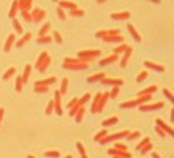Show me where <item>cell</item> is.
I'll return each instance as SVG.
<instances>
[{"label":"cell","mask_w":174,"mask_h":158,"mask_svg":"<svg viewBox=\"0 0 174 158\" xmlns=\"http://www.w3.org/2000/svg\"><path fill=\"white\" fill-rule=\"evenodd\" d=\"M52 101H54V112L57 115H62L64 114V109H62V95L59 92H55Z\"/></svg>","instance_id":"277c9868"},{"label":"cell","mask_w":174,"mask_h":158,"mask_svg":"<svg viewBox=\"0 0 174 158\" xmlns=\"http://www.w3.org/2000/svg\"><path fill=\"white\" fill-rule=\"evenodd\" d=\"M3 114H5V109L0 108V122H2V119H3Z\"/></svg>","instance_id":"6125c7cd"},{"label":"cell","mask_w":174,"mask_h":158,"mask_svg":"<svg viewBox=\"0 0 174 158\" xmlns=\"http://www.w3.org/2000/svg\"><path fill=\"white\" fill-rule=\"evenodd\" d=\"M27 158H37V156H33V155H29V156H27Z\"/></svg>","instance_id":"e7e4bbea"},{"label":"cell","mask_w":174,"mask_h":158,"mask_svg":"<svg viewBox=\"0 0 174 158\" xmlns=\"http://www.w3.org/2000/svg\"><path fill=\"white\" fill-rule=\"evenodd\" d=\"M108 100H109V92L101 93V98H100V101H98V106H97V112H101V111H103L104 106H106V103H108Z\"/></svg>","instance_id":"8fae6325"},{"label":"cell","mask_w":174,"mask_h":158,"mask_svg":"<svg viewBox=\"0 0 174 158\" xmlns=\"http://www.w3.org/2000/svg\"><path fill=\"white\" fill-rule=\"evenodd\" d=\"M49 22H46V24H43L41 25V29H40V32H38V37H44L48 32H49Z\"/></svg>","instance_id":"74e56055"},{"label":"cell","mask_w":174,"mask_h":158,"mask_svg":"<svg viewBox=\"0 0 174 158\" xmlns=\"http://www.w3.org/2000/svg\"><path fill=\"white\" fill-rule=\"evenodd\" d=\"M127 47H128V44H125V43H120L119 46H116L114 47V56H120V54H123Z\"/></svg>","instance_id":"f1b7e54d"},{"label":"cell","mask_w":174,"mask_h":158,"mask_svg":"<svg viewBox=\"0 0 174 158\" xmlns=\"http://www.w3.org/2000/svg\"><path fill=\"white\" fill-rule=\"evenodd\" d=\"M16 43V35L13 33V35H8V38H6V41H5V47H3V51L5 52H8L11 47H13V44Z\"/></svg>","instance_id":"2e32d148"},{"label":"cell","mask_w":174,"mask_h":158,"mask_svg":"<svg viewBox=\"0 0 174 158\" xmlns=\"http://www.w3.org/2000/svg\"><path fill=\"white\" fill-rule=\"evenodd\" d=\"M106 33L109 37H116V35H120V30L119 29H111V30H106Z\"/></svg>","instance_id":"11a10c76"},{"label":"cell","mask_w":174,"mask_h":158,"mask_svg":"<svg viewBox=\"0 0 174 158\" xmlns=\"http://www.w3.org/2000/svg\"><path fill=\"white\" fill-rule=\"evenodd\" d=\"M119 90H120V87H113V90L109 92V98H117V95H119Z\"/></svg>","instance_id":"681fc988"},{"label":"cell","mask_w":174,"mask_h":158,"mask_svg":"<svg viewBox=\"0 0 174 158\" xmlns=\"http://www.w3.org/2000/svg\"><path fill=\"white\" fill-rule=\"evenodd\" d=\"M19 11V6H18V2H13L11 3V8H10V13H8V16L11 18V19H15V16H16V13Z\"/></svg>","instance_id":"1f68e13d"},{"label":"cell","mask_w":174,"mask_h":158,"mask_svg":"<svg viewBox=\"0 0 174 158\" xmlns=\"http://www.w3.org/2000/svg\"><path fill=\"white\" fill-rule=\"evenodd\" d=\"M57 16H59V19H62V21H65V19H67L65 11L62 10V8H59V6H57Z\"/></svg>","instance_id":"db71d44e"},{"label":"cell","mask_w":174,"mask_h":158,"mask_svg":"<svg viewBox=\"0 0 174 158\" xmlns=\"http://www.w3.org/2000/svg\"><path fill=\"white\" fill-rule=\"evenodd\" d=\"M30 16H32V22H40V21L44 19L46 11L41 10V8H35V10L30 11Z\"/></svg>","instance_id":"8992f818"},{"label":"cell","mask_w":174,"mask_h":158,"mask_svg":"<svg viewBox=\"0 0 174 158\" xmlns=\"http://www.w3.org/2000/svg\"><path fill=\"white\" fill-rule=\"evenodd\" d=\"M74 106H78V98H73V100L67 105V108H68V109H71V108H74ZM78 108H79V106H78Z\"/></svg>","instance_id":"6f0895ef"},{"label":"cell","mask_w":174,"mask_h":158,"mask_svg":"<svg viewBox=\"0 0 174 158\" xmlns=\"http://www.w3.org/2000/svg\"><path fill=\"white\" fill-rule=\"evenodd\" d=\"M19 11H32V0H19L18 2Z\"/></svg>","instance_id":"4fadbf2b"},{"label":"cell","mask_w":174,"mask_h":158,"mask_svg":"<svg viewBox=\"0 0 174 158\" xmlns=\"http://www.w3.org/2000/svg\"><path fill=\"white\" fill-rule=\"evenodd\" d=\"M162 108H163V103L162 101H157V103H149V105L139 106V111L147 112V111H157V109H162Z\"/></svg>","instance_id":"52a82bcc"},{"label":"cell","mask_w":174,"mask_h":158,"mask_svg":"<svg viewBox=\"0 0 174 158\" xmlns=\"http://www.w3.org/2000/svg\"><path fill=\"white\" fill-rule=\"evenodd\" d=\"M136 100H128V101H123L120 103V108L122 109H131V108H136Z\"/></svg>","instance_id":"83f0119b"},{"label":"cell","mask_w":174,"mask_h":158,"mask_svg":"<svg viewBox=\"0 0 174 158\" xmlns=\"http://www.w3.org/2000/svg\"><path fill=\"white\" fill-rule=\"evenodd\" d=\"M44 155L49 156V158H51V156H52V158H59V156H60V153L57 152V150H46Z\"/></svg>","instance_id":"ee69618b"},{"label":"cell","mask_w":174,"mask_h":158,"mask_svg":"<svg viewBox=\"0 0 174 158\" xmlns=\"http://www.w3.org/2000/svg\"><path fill=\"white\" fill-rule=\"evenodd\" d=\"M44 112H46V115H51V114L54 112V101H52V100L48 103V106H46V111H44Z\"/></svg>","instance_id":"7bdbcfd3"},{"label":"cell","mask_w":174,"mask_h":158,"mask_svg":"<svg viewBox=\"0 0 174 158\" xmlns=\"http://www.w3.org/2000/svg\"><path fill=\"white\" fill-rule=\"evenodd\" d=\"M62 66H64L65 70L76 71V70H87V68H89V63H74V65H67V63H62Z\"/></svg>","instance_id":"30bf717a"},{"label":"cell","mask_w":174,"mask_h":158,"mask_svg":"<svg viewBox=\"0 0 174 158\" xmlns=\"http://www.w3.org/2000/svg\"><path fill=\"white\" fill-rule=\"evenodd\" d=\"M55 82V78L52 76V78H48V79H44V81H37L35 84H38V85H46V87H49V85H52Z\"/></svg>","instance_id":"4dcf8cb0"},{"label":"cell","mask_w":174,"mask_h":158,"mask_svg":"<svg viewBox=\"0 0 174 158\" xmlns=\"http://www.w3.org/2000/svg\"><path fill=\"white\" fill-rule=\"evenodd\" d=\"M33 90H35V93H46L48 90H49V87H46V85H38V84H35V87H33Z\"/></svg>","instance_id":"f35d334b"},{"label":"cell","mask_w":174,"mask_h":158,"mask_svg":"<svg viewBox=\"0 0 174 158\" xmlns=\"http://www.w3.org/2000/svg\"><path fill=\"white\" fill-rule=\"evenodd\" d=\"M139 136H141V131H131V133H128L127 139H128V141H131V139H136V138H139Z\"/></svg>","instance_id":"c3c4849f"},{"label":"cell","mask_w":174,"mask_h":158,"mask_svg":"<svg viewBox=\"0 0 174 158\" xmlns=\"http://www.w3.org/2000/svg\"><path fill=\"white\" fill-rule=\"evenodd\" d=\"M13 27H15V30H16V33H22V25L19 24V21L15 18L13 19Z\"/></svg>","instance_id":"60d3db41"},{"label":"cell","mask_w":174,"mask_h":158,"mask_svg":"<svg viewBox=\"0 0 174 158\" xmlns=\"http://www.w3.org/2000/svg\"><path fill=\"white\" fill-rule=\"evenodd\" d=\"M157 92V85L155 84H152V85H149L147 89H144V90H141L138 93V97H144V95H152V93H155Z\"/></svg>","instance_id":"ffe728a7"},{"label":"cell","mask_w":174,"mask_h":158,"mask_svg":"<svg viewBox=\"0 0 174 158\" xmlns=\"http://www.w3.org/2000/svg\"><path fill=\"white\" fill-rule=\"evenodd\" d=\"M101 56V52L98 49H87V51H81L78 52V59L81 62H84V63H89L90 60H94V59H98Z\"/></svg>","instance_id":"6da1fadb"},{"label":"cell","mask_w":174,"mask_h":158,"mask_svg":"<svg viewBox=\"0 0 174 158\" xmlns=\"http://www.w3.org/2000/svg\"><path fill=\"white\" fill-rule=\"evenodd\" d=\"M100 98H101V92H98V93L95 95V98H94V101H92V106H90V112L97 114V106H98V101H100Z\"/></svg>","instance_id":"d4e9b609"},{"label":"cell","mask_w":174,"mask_h":158,"mask_svg":"<svg viewBox=\"0 0 174 158\" xmlns=\"http://www.w3.org/2000/svg\"><path fill=\"white\" fill-rule=\"evenodd\" d=\"M21 16H22L24 21H27V22H32V16L29 11H21Z\"/></svg>","instance_id":"f907efd6"},{"label":"cell","mask_w":174,"mask_h":158,"mask_svg":"<svg viewBox=\"0 0 174 158\" xmlns=\"http://www.w3.org/2000/svg\"><path fill=\"white\" fill-rule=\"evenodd\" d=\"M149 142H150V139H149V138H143L141 141L138 142V146H136V149H138V150H141V149H143V147L146 146V144H149Z\"/></svg>","instance_id":"7dc6e473"},{"label":"cell","mask_w":174,"mask_h":158,"mask_svg":"<svg viewBox=\"0 0 174 158\" xmlns=\"http://www.w3.org/2000/svg\"><path fill=\"white\" fill-rule=\"evenodd\" d=\"M106 134H108V131H106V128H101L100 131H98V133H97V134L94 136V141H97V142H100V141H101V139H103V138H104V136H106Z\"/></svg>","instance_id":"d6a6232c"},{"label":"cell","mask_w":174,"mask_h":158,"mask_svg":"<svg viewBox=\"0 0 174 158\" xmlns=\"http://www.w3.org/2000/svg\"><path fill=\"white\" fill-rule=\"evenodd\" d=\"M90 98H92V97H90V93H86V95H82V97L78 100V106H79V108H82V106H84V105H86V103H87Z\"/></svg>","instance_id":"d590c367"},{"label":"cell","mask_w":174,"mask_h":158,"mask_svg":"<svg viewBox=\"0 0 174 158\" xmlns=\"http://www.w3.org/2000/svg\"><path fill=\"white\" fill-rule=\"evenodd\" d=\"M101 84L103 85H113V87H120L123 84V81L122 79H114V78H104L101 81Z\"/></svg>","instance_id":"ba28073f"},{"label":"cell","mask_w":174,"mask_h":158,"mask_svg":"<svg viewBox=\"0 0 174 158\" xmlns=\"http://www.w3.org/2000/svg\"><path fill=\"white\" fill-rule=\"evenodd\" d=\"M67 90H68V79L64 78V79H62V84H60V90H59V93H60V95H65Z\"/></svg>","instance_id":"e575fe53"},{"label":"cell","mask_w":174,"mask_h":158,"mask_svg":"<svg viewBox=\"0 0 174 158\" xmlns=\"http://www.w3.org/2000/svg\"><path fill=\"white\" fill-rule=\"evenodd\" d=\"M152 158H162V156H160L158 153H155V152H154V153H152Z\"/></svg>","instance_id":"be15d7a7"},{"label":"cell","mask_w":174,"mask_h":158,"mask_svg":"<svg viewBox=\"0 0 174 158\" xmlns=\"http://www.w3.org/2000/svg\"><path fill=\"white\" fill-rule=\"evenodd\" d=\"M59 8H62V10L67 8V10L71 11V10H76L78 6H76V3H73V2H65V0H62V2H59Z\"/></svg>","instance_id":"44dd1931"},{"label":"cell","mask_w":174,"mask_h":158,"mask_svg":"<svg viewBox=\"0 0 174 158\" xmlns=\"http://www.w3.org/2000/svg\"><path fill=\"white\" fill-rule=\"evenodd\" d=\"M52 41V37L49 35H44V37H37V43L38 44H49Z\"/></svg>","instance_id":"f546056e"},{"label":"cell","mask_w":174,"mask_h":158,"mask_svg":"<svg viewBox=\"0 0 174 158\" xmlns=\"http://www.w3.org/2000/svg\"><path fill=\"white\" fill-rule=\"evenodd\" d=\"M163 95H165L166 98H168V101H171V103L174 101V95H172V92H171V90H168L166 87L163 89Z\"/></svg>","instance_id":"b9f144b4"},{"label":"cell","mask_w":174,"mask_h":158,"mask_svg":"<svg viewBox=\"0 0 174 158\" xmlns=\"http://www.w3.org/2000/svg\"><path fill=\"white\" fill-rule=\"evenodd\" d=\"M15 74H16V66H10L8 70H6V71L3 73L2 79H3V81H8V79H10L11 76H15Z\"/></svg>","instance_id":"cb8c5ba5"},{"label":"cell","mask_w":174,"mask_h":158,"mask_svg":"<svg viewBox=\"0 0 174 158\" xmlns=\"http://www.w3.org/2000/svg\"><path fill=\"white\" fill-rule=\"evenodd\" d=\"M155 127H158L162 131H165V134H168V136H172V134H174L172 127H169L168 123H165L162 119H157V120H155Z\"/></svg>","instance_id":"5b68a950"},{"label":"cell","mask_w":174,"mask_h":158,"mask_svg":"<svg viewBox=\"0 0 174 158\" xmlns=\"http://www.w3.org/2000/svg\"><path fill=\"white\" fill-rule=\"evenodd\" d=\"M30 71H32V65L27 63V65H25V68H24L22 76H21V78H22V82H24V84H25L27 81H29V78H30Z\"/></svg>","instance_id":"484cf974"},{"label":"cell","mask_w":174,"mask_h":158,"mask_svg":"<svg viewBox=\"0 0 174 158\" xmlns=\"http://www.w3.org/2000/svg\"><path fill=\"white\" fill-rule=\"evenodd\" d=\"M152 100V95H144V97H138L136 98V105L138 106H143V105H146V103H149Z\"/></svg>","instance_id":"4316f807"},{"label":"cell","mask_w":174,"mask_h":158,"mask_svg":"<svg viewBox=\"0 0 174 158\" xmlns=\"http://www.w3.org/2000/svg\"><path fill=\"white\" fill-rule=\"evenodd\" d=\"M144 65L147 66V68H150V70L158 71V73H163V71H165V66H163V65L155 63V62H152V60H146V62H144Z\"/></svg>","instance_id":"7c38bea8"},{"label":"cell","mask_w":174,"mask_h":158,"mask_svg":"<svg viewBox=\"0 0 174 158\" xmlns=\"http://www.w3.org/2000/svg\"><path fill=\"white\" fill-rule=\"evenodd\" d=\"M154 149V146H152V142H149V144H146V146L139 150V152H141V155H144V153H147V152H150V150Z\"/></svg>","instance_id":"bcb514c9"},{"label":"cell","mask_w":174,"mask_h":158,"mask_svg":"<svg viewBox=\"0 0 174 158\" xmlns=\"http://www.w3.org/2000/svg\"><path fill=\"white\" fill-rule=\"evenodd\" d=\"M30 38H32V33H29V32H27L25 33V35H22V38H19V40H16V47H22L25 43H27V41H30Z\"/></svg>","instance_id":"d6986e66"},{"label":"cell","mask_w":174,"mask_h":158,"mask_svg":"<svg viewBox=\"0 0 174 158\" xmlns=\"http://www.w3.org/2000/svg\"><path fill=\"white\" fill-rule=\"evenodd\" d=\"M155 131H157V134L160 136V138H166V134H165V131H162L158 127H155Z\"/></svg>","instance_id":"94428289"},{"label":"cell","mask_w":174,"mask_h":158,"mask_svg":"<svg viewBox=\"0 0 174 158\" xmlns=\"http://www.w3.org/2000/svg\"><path fill=\"white\" fill-rule=\"evenodd\" d=\"M104 78H106V73H95V74H92V76L87 78V82H89V84H94V82L103 81Z\"/></svg>","instance_id":"9a60e30c"},{"label":"cell","mask_w":174,"mask_h":158,"mask_svg":"<svg viewBox=\"0 0 174 158\" xmlns=\"http://www.w3.org/2000/svg\"><path fill=\"white\" fill-rule=\"evenodd\" d=\"M103 40H104V41H108V43H123V37H122V35H116V37H109V35H106Z\"/></svg>","instance_id":"7402d4cb"},{"label":"cell","mask_w":174,"mask_h":158,"mask_svg":"<svg viewBox=\"0 0 174 158\" xmlns=\"http://www.w3.org/2000/svg\"><path fill=\"white\" fill-rule=\"evenodd\" d=\"M65 158H73V156H71V155H67V156H65Z\"/></svg>","instance_id":"03108f58"},{"label":"cell","mask_w":174,"mask_h":158,"mask_svg":"<svg viewBox=\"0 0 174 158\" xmlns=\"http://www.w3.org/2000/svg\"><path fill=\"white\" fill-rule=\"evenodd\" d=\"M51 65V57H49V54L48 52H41L40 54V57L38 60L35 62V68L40 71V73H44L46 71V68Z\"/></svg>","instance_id":"7a4b0ae2"},{"label":"cell","mask_w":174,"mask_h":158,"mask_svg":"<svg viewBox=\"0 0 174 158\" xmlns=\"http://www.w3.org/2000/svg\"><path fill=\"white\" fill-rule=\"evenodd\" d=\"M117 122H119V117H117V115H113V117H109V119H106V120H103V122H101V127H103V128H108V127L116 125Z\"/></svg>","instance_id":"ac0fdd59"},{"label":"cell","mask_w":174,"mask_h":158,"mask_svg":"<svg viewBox=\"0 0 174 158\" xmlns=\"http://www.w3.org/2000/svg\"><path fill=\"white\" fill-rule=\"evenodd\" d=\"M131 51H133V47H131V46H128L127 49H125V52L122 54V57L119 59V60H120V66H122V68H125V66H127V62H128V57H130Z\"/></svg>","instance_id":"5bb4252c"},{"label":"cell","mask_w":174,"mask_h":158,"mask_svg":"<svg viewBox=\"0 0 174 158\" xmlns=\"http://www.w3.org/2000/svg\"><path fill=\"white\" fill-rule=\"evenodd\" d=\"M147 74H149L147 71H141V73H139L138 76H136V82H141V81H144L146 78H147Z\"/></svg>","instance_id":"816d5d0a"},{"label":"cell","mask_w":174,"mask_h":158,"mask_svg":"<svg viewBox=\"0 0 174 158\" xmlns=\"http://www.w3.org/2000/svg\"><path fill=\"white\" fill-rule=\"evenodd\" d=\"M52 35H54V40H55V43H59V44H62V43H64V38H62V35H60L59 32H54Z\"/></svg>","instance_id":"f5cc1de1"},{"label":"cell","mask_w":174,"mask_h":158,"mask_svg":"<svg viewBox=\"0 0 174 158\" xmlns=\"http://www.w3.org/2000/svg\"><path fill=\"white\" fill-rule=\"evenodd\" d=\"M113 149H116V150H127L128 147H127V146H125V144H120V142H116Z\"/></svg>","instance_id":"9f6ffc18"},{"label":"cell","mask_w":174,"mask_h":158,"mask_svg":"<svg viewBox=\"0 0 174 158\" xmlns=\"http://www.w3.org/2000/svg\"><path fill=\"white\" fill-rule=\"evenodd\" d=\"M78 106H74V108H71V109H70V111H68V114L70 115H71V117H74V115H76V112H78Z\"/></svg>","instance_id":"91938a15"},{"label":"cell","mask_w":174,"mask_h":158,"mask_svg":"<svg viewBox=\"0 0 174 158\" xmlns=\"http://www.w3.org/2000/svg\"><path fill=\"white\" fill-rule=\"evenodd\" d=\"M22 85H24L22 78L18 76V78H16V84H15V90H16V92H21V90H22Z\"/></svg>","instance_id":"ab89813d"},{"label":"cell","mask_w":174,"mask_h":158,"mask_svg":"<svg viewBox=\"0 0 174 158\" xmlns=\"http://www.w3.org/2000/svg\"><path fill=\"white\" fill-rule=\"evenodd\" d=\"M84 112H86V109H84V106H82V108H79V109H78V112H76V115H74V120H76V123H78V122H81V120H82V117H84Z\"/></svg>","instance_id":"8d00e7d4"},{"label":"cell","mask_w":174,"mask_h":158,"mask_svg":"<svg viewBox=\"0 0 174 158\" xmlns=\"http://www.w3.org/2000/svg\"><path fill=\"white\" fill-rule=\"evenodd\" d=\"M70 15H71V16H78V18H82V16H84V10H79V8H76V10H71V11H70Z\"/></svg>","instance_id":"f6af8a7d"},{"label":"cell","mask_w":174,"mask_h":158,"mask_svg":"<svg viewBox=\"0 0 174 158\" xmlns=\"http://www.w3.org/2000/svg\"><path fill=\"white\" fill-rule=\"evenodd\" d=\"M106 35H108V33H106V30H98V32L95 33V37H97V38H101V40H103L104 37H106Z\"/></svg>","instance_id":"680465c9"},{"label":"cell","mask_w":174,"mask_h":158,"mask_svg":"<svg viewBox=\"0 0 174 158\" xmlns=\"http://www.w3.org/2000/svg\"><path fill=\"white\" fill-rule=\"evenodd\" d=\"M76 149H78V152H79L81 158H89V156H87V153H86L84 146H82V142H76Z\"/></svg>","instance_id":"836d02e7"},{"label":"cell","mask_w":174,"mask_h":158,"mask_svg":"<svg viewBox=\"0 0 174 158\" xmlns=\"http://www.w3.org/2000/svg\"><path fill=\"white\" fill-rule=\"evenodd\" d=\"M130 131H127V130H123V131H119V133H113V134H106L104 138L100 141L101 144H109V142H114V141H119L122 138H127Z\"/></svg>","instance_id":"3957f363"},{"label":"cell","mask_w":174,"mask_h":158,"mask_svg":"<svg viewBox=\"0 0 174 158\" xmlns=\"http://www.w3.org/2000/svg\"><path fill=\"white\" fill-rule=\"evenodd\" d=\"M127 29H128V32L131 33V37L135 38V41H141V35H139V33H138V30L135 29V25L127 24Z\"/></svg>","instance_id":"603a6c76"},{"label":"cell","mask_w":174,"mask_h":158,"mask_svg":"<svg viewBox=\"0 0 174 158\" xmlns=\"http://www.w3.org/2000/svg\"><path fill=\"white\" fill-rule=\"evenodd\" d=\"M116 60H119V56H109V57H104L103 60H98V65L100 66H106V65H109V63H113V62H116Z\"/></svg>","instance_id":"e0dca14e"},{"label":"cell","mask_w":174,"mask_h":158,"mask_svg":"<svg viewBox=\"0 0 174 158\" xmlns=\"http://www.w3.org/2000/svg\"><path fill=\"white\" fill-rule=\"evenodd\" d=\"M130 11H120V13H113L111 15V19L113 21H127L130 19Z\"/></svg>","instance_id":"9c48e42d"}]
</instances>
